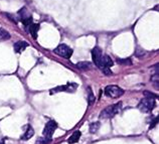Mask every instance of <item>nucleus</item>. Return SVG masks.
<instances>
[{"label":"nucleus","mask_w":159,"mask_h":144,"mask_svg":"<svg viewBox=\"0 0 159 144\" xmlns=\"http://www.w3.org/2000/svg\"><path fill=\"white\" fill-rule=\"evenodd\" d=\"M103 56V53H102V49L99 48V46H95L92 50V58H93V62L96 66L98 65V63L100 61V58Z\"/></svg>","instance_id":"9"},{"label":"nucleus","mask_w":159,"mask_h":144,"mask_svg":"<svg viewBox=\"0 0 159 144\" xmlns=\"http://www.w3.org/2000/svg\"><path fill=\"white\" fill-rule=\"evenodd\" d=\"M39 24H35V23H31L29 25V32H30V35H32L33 39H36L37 37V30H39Z\"/></svg>","instance_id":"13"},{"label":"nucleus","mask_w":159,"mask_h":144,"mask_svg":"<svg viewBox=\"0 0 159 144\" xmlns=\"http://www.w3.org/2000/svg\"><path fill=\"white\" fill-rule=\"evenodd\" d=\"M116 61L119 65H122V66H131L132 65L131 58H117Z\"/></svg>","instance_id":"17"},{"label":"nucleus","mask_w":159,"mask_h":144,"mask_svg":"<svg viewBox=\"0 0 159 144\" xmlns=\"http://www.w3.org/2000/svg\"><path fill=\"white\" fill-rule=\"evenodd\" d=\"M114 65V63H113L112 58L109 57V56H106V54H103L100 58V61L98 63L97 67L99 69H101L102 71L104 70H107V69H110V67Z\"/></svg>","instance_id":"6"},{"label":"nucleus","mask_w":159,"mask_h":144,"mask_svg":"<svg viewBox=\"0 0 159 144\" xmlns=\"http://www.w3.org/2000/svg\"><path fill=\"white\" fill-rule=\"evenodd\" d=\"M144 95H145V97H150V98H153V99H156L157 98V96L155 94H153V93L148 92V91H145L144 92Z\"/></svg>","instance_id":"20"},{"label":"nucleus","mask_w":159,"mask_h":144,"mask_svg":"<svg viewBox=\"0 0 159 144\" xmlns=\"http://www.w3.org/2000/svg\"><path fill=\"white\" fill-rule=\"evenodd\" d=\"M10 39V35L9 32L5 29L0 28V41H4V40H8Z\"/></svg>","instance_id":"15"},{"label":"nucleus","mask_w":159,"mask_h":144,"mask_svg":"<svg viewBox=\"0 0 159 144\" xmlns=\"http://www.w3.org/2000/svg\"><path fill=\"white\" fill-rule=\"evenodd\" d=\"M88 92H89V98H88V100H89V105H92L95 101L94 93H93V91H92L91 88H88Z\"/></svg>","instance_id":"18"},{"label":"nucleus","mask_w":159,"mask_h":144,"mask_svg":"<svg viewBox=\"0 0 159 144\" xmlns=\"http://www.w3.org/2000/svg\"><path fill=\"white\" fill-rule=\"evenodd\" d=\"M124 94V90L121 89L118 86H115V85H110V86H107L105 88V95H107L110 98H119Z\"/></svg>","instance_id":"4"},{"label":"nucleus","mask_w":159,"mask_h":144,"mask_svg":"<svg viewBox=\"0 0 159 144\" xmlns=\"http://www.w3.org/2000/svg\"><path fill=\"white\" fill-rule=\"evenodd\" d=\"M158 123V116L157 117H152L151 120H150V129L154 128Z\"/></svg>","instance_id":"19"},{"label":"nucleus","mask_w":159,"mask_h":144,"mask_svg":"<svg viewBox=\"0 0 159 144\" xmlns=\"http://www.w3.org/2000/svg\"><path fill=\"white\" fill-rule=\"evenodd\" d=\"M29 44H27L26 41H23V40H20V41H17L14 44V52L17 53H22L24 49H26V48Z\"/></svg>","instance_id":"11"},{"label":"nucleus","mask_w":159,"mask_h":144,"mask_svg":"<svg viewBox=\"0 0 159 144\" xmlns=\"http://www.w3.org/2000/svg\"><path fill=\"white\" fill-rule=\"evenodd\" d=\"M91 67H92V65L89 62H80L79 63H77V67H79L80 70H83V71L90 70Z\"/></svg>","instance_id":"14"},{"label":"nucleus","mask_w":159,"mask_h":144,"mask_svg":"<svg viewBox=\"0 0 159 144\" xmlns=\"http://www.w3.org/2000/svg\"><path fill=\"white\" fill-rule=\"evenodd\" d=\"M25 127H26L25 132H24L21 135V137H20V139H21V140H29V139L32 138L33 135H34V130H33V128H32L30 125H27Z\"/></svg>","instance_id":"10"},{"label":"nucleus","mask_w":159,"mask_h":144,"mask_svg":"<svg viewBox=\"0 0 159 144\" xmlns=\"http://www.w3.org/2000/svg\"><path fill=\"white\" fill-rule=\"evenodd\" d=\"M4 14H5V15L7 16V17L9 18V19H10V20L12 21V22H13V23H15V24L17 23V20L15 19V17H14V16H11V15H10L9 13H4Z\"/></svg>","instance_id":"22"},{"label":"nucleus","mask_w":159,"mask_h":144,"mask_svg":"<svg viewBox=\"0 0 159 144\" xmlns=\"http://www.w3.org/2000/svg\"><path fill=\"white\" fill-rule=\"evenodd\" d=\"M57 124L56 121H53V120L48 121V123L45 124L44 129L43 131V138H45L48 141H52V135L54 133V131L57 130Z\"/></svg>","instance_id":"3"},{"label":"nucleus","mask_w":159,"mask_h":144,"mask_svg":"<svg viewBox=\"0 0 159 144\" xmlns=\"http://www.w3.org/2000/svg\"><path fill=\"white\" fill-rule=\"evenodd\" d=\"M0 144H4V139L3 138H0Z\"/></svg>","instance_id":"23"},{"label":"nucleus","mask_w":159,"mask_h":144,"mask_svg":"<svg viewBox=\"0 0 159 144\" xmlns=\"http://www.w3.org/2000/svg\"><path fill=\"white\" fill-rule=\"evenodd\" d=\"M53 52H54V53L58 54V56L64 58H70L73 54V49H70V46H68L66 44H64L57 45V48L53 49Z\"/></svg>","instance_id":"5"},{"label":"nucleus","mask_w":159,"mask_h":144,"mask_svg":"<svg viewBox=\"0 0 159 144\" xmlns=\"http://www.w3.org/2000/svg\"><path fill=\"white\" fill-rule=\"evenodd\" d=\"M155 107V99L150 98V97H145L142 99L139 104H138V109L142 113H149Z\"/></svg>","instance_id":"2"},{"label":"nucleus","mask_w":159,"mask_h":144,"mask_svg":"<svg viewBox=\"0 0 159 144\" xmlns=\"http://www.w3.org/2000/svg\"><path fill=\"white\" fill-rule=\"evenodd\" d=\"M81 135H82V133L80 132L79 130L75 131V132H74L72 135H70V138L68 139V142H69L70 144L77 143V142L80 140V138H81Z\"/></svg>","instance_id":"12"},{"label":"nucleus","mask_w":159,"mask_h":144,"mask_svg":"<svg viewBox=\"0 0 159 144\" xmlns=\"http://www.w3.org/2000/svg\"><path fill=\"white\" fill-rule=\"evenodd\" d=\"M100 127H101V123H100V122H93V123L90 125V132L93 134L96 133L99 130Z\"/></svg>","instance_id":"16"},{"label":"nucleus","mask_w":159,"mask_h":144,"mask_svg":"<svg viewBox=\"0 0 159 144\" xmlns=\"http://www.w3.org/2000/svg\"><path fill=\"white\" fill-rule=\"evenodd\" d=\"M121 108H122V103L121 102L109 106V107L105 108L101 112V114H100V119H111V118H113L121 111Z\"/></svg>","instance_id":"1"},{"label":"nucleus","mask_w":159,"mask_h":144,"mask_svg":"<svg viewBox=\"0 0 159 144\" xmlns=\"http://www.w3.org/2000/svg\"><path fill=\"white\" fill-rule=\"evenodd\" d=\"M78 88V85L77 84H74V83H70V84H66L65 86H60V87H57L54 88L53 90L51 91V94H54L57 92H70V93H73L74 91H76Z\"/></svg>","instance_id":"8"},{"label":"nucleus","mask_w":159,"mask_h":144,"mask_svg":"<svg viewBox=\"0 0 159 144\" xmlns=\"http://www.w3.org/2000/svg\"><path fill=\"white\" fill-rule=\"evenodd\" d=\"M51 141H48V140H47L45 138H39V140H37V142H36V144H48V143H49Z\"/></svg>","instance_id":"21"},{"label":"nucleus","mask_w":159,"mask_h":144,"mask_svg":"<svg viewBox=\"0 0 159 144\" xmlns=\"http://www.w3.org/2000/svg\"><path fill=\"white\" fill-rule=\"evenodd\" d=\"M18 14H19L21 22L25 25V26H29V25L32 23V17H31V15L29 14V12L27 11L25 7L21 8V9L18 11Z\"/></svg>","instance_id":"7"}]
</instances>
